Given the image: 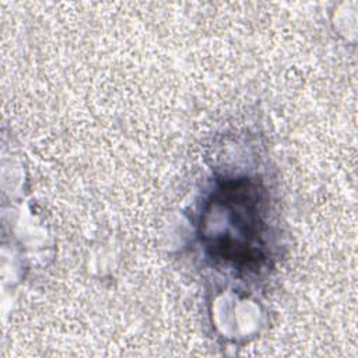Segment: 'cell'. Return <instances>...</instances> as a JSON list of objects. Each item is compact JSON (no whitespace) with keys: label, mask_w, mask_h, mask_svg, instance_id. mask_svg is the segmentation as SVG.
Instances as JSON below:
<instances>
[{"label":"cell","mask_w":358,"mask_h":358,"mask_svg":"<svg viewBox=\"0 0 358 358\" xmlns=\"http://www.w3.org/2000/svg\"><path fill=\"white\" fill-rule=\"evenodd\" d=\"M263 200L255 183L227 182L211 194L207 217L213 229L203 234L211 256L238 268H253L264 259Z\"/></svg>","instance_id":"obj_1"}]
</instances>
